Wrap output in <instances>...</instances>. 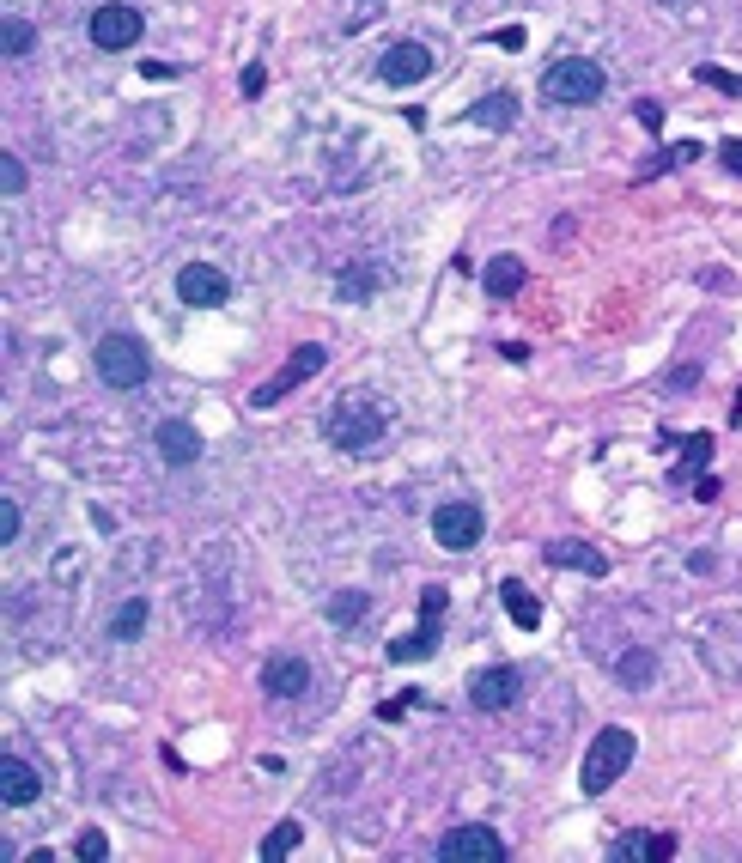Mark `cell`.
<instances>
[{
  "label": "cell",
  "mask_w": 742,
  "mask_h": 863,
  "mask_svg": "<svg viewBox=\"0 0 742 863\" xmlns=\"http://www.w3.org/2000/svg\"><path fill=\"white\" fill-rule=\"evenodd\" d=\"M426 73H432V49L426 43H390L378 55V80L384 86H420Z\"/></svg>",
  "instance_id": "8992f818"
},
{
  "label": "cell",
  "mask_w": 742,
  "mask_h": 863,
  "mask_svg": "<svg viewBox=\"0 0 742 863\" xmlns=\"http://www.w3.org/2000/svg\"><path fill=\"white\" fill-rule=\"evenodd\" d=\"M627 766H633V730H621V724L597 730V736H590V748H584V766H578L584 797H603Z\"/></svg>",
  "instance_id": "6da1fadb"
},
{
  "label": "cell",
  "mask_w": 742,
  "mask_h": 863,
  "mask_svg": "<svg viewBox=\"0 0 742 863\" xmlns=\"http://www.w3.org/2000/svg\"><path fill=\"white\" fill-rule=\"evenodd\" d=\"M335 286H341V298H353V304H359V298H371V292H378V268H347Z\"/></svg>",
  "instance_id": "d4e9b609"
},
{
  "label": "cell",
  "mask_w": 742,
  "mask_h": 863,
  "mask_svg": "<svg viewBox=\"0 0 742 863\" xmlns=\"http://www.w3.org/2000/svg\"><path fill=\"white\" fill-rule=\"evenodd\" d=\"M384 408L378 402H365V396H347V402H335V414H329V444L335 450H371L384 438Z\"/></svg>",
  "instance_id": "7a4b0ae2"
},
{
  "label": "cell",
  "mask_w": 742,
  "mask_h": 863,
  "mask_svg": "<svg viewBox=\"0 0 742 863\" xmlns=\"http://www.w3.org/2000/svg\"><path fill=\"white\" fill-rule=\"evenodd\" d=\"M226 274H219V268H207V262H189L183 274H177V298L189 304V310H219V304H226Z\"/></svg>",
  "instance_id": "9c48e42d"
},
{
  "label": "cell",
  "mask_w": 742,
  "mask_h": 863,
  "mask_svg": "<svg viewBox=\"0 0 742 863\" xmlns=\"http://www.w3.org/2000/svg\"><path fill=\"white\" fill-rule=\"evenodd\" d=\"M432 535H438V547L463 554V547H475V541H481V511H475L469 499H457V505H438V511H432Z\"/></svg>",
  "instance_id": "5b68a950"
},
{
  "label": "cell",
  "mask_w": 742,
  "mask_h": 863,
  "mask_svg": "<svg viewBox=\"0 0 742 863\" xmlns=\"http://www.w3.org/2000/svg\"><path fill=\"white\" fill-rule=\"evenodd\" d=\"M73 857H80V863H104V857H110V839H104V833H80Z\"/></svg>",
  "instance_id": "f546056e"
},
{
  "label": "cell",
  "mask_w": 742,
  "mask_h": 863,
  "mask_svg": "<svg viewBox=\"0 0 742 863\" xmlns=\"http://www.w3.org/2000/svg\"><path fill=\"white\" fill-rule=\"evenodd\" d=\"M7 541H19V505L0 499V547H7Z\"/></svg>",
  "instance_id": "1f68e13d"
},
{
  "label": "cell",
  "mask_w": 742,
  "mask_h": 863,
  "mask_svg": "<svg viewBox=\"0 0 742 863\" xmlns=\"http://www.w3.org/2000/svg\"><path fill=\"white\" fill-rule=\"evenodd\" d=\"M706 462H712V438H706V432H694V438H688V450H682V475H706Z\"/></svg>",
  "instance_id": "484cf974"
},
{
  "label": "cell",
  "mask_w": 742,
  "mask_h": 863,
  "mask_svg": "<svg viewBox=\"0 0 742 863\" xmlns=\"http://www.w3.org/2000/svg\"><path fill=\"white\" fill-rule=\"evenodd\" d=\"M432 651H438V620H420L408 639L390 645V663H420V657H432Z\"/></svg>",
  "instance_id": "e0dca14e"
},
{
  "label": "cell",
  "mask_w": 742,
  "mask_h": 863,
  "mask_svg": "<svg viewBox=\"0 0 742 863\" xmlns=\"http://www.w3.org/2000/svg\"><path fill=\"white\" fill-rule=\"evenodd\" d=\"M542 98L548 104H597L603 98V67L584 61V55H566L542 73Z\"/></svg>",
  "instance_id": "3957f363"
},
{
  "label": "cell",
  "mask_w": 742,
  "mask_h": 863,
  "mask_svg": "<svg viewBox=\"0 0 742 863\" xmlns=\"http://www.w3.org/2000/svg\"><path fill=\"white\" fill-rule=\"evenodd\" d=\"M317 371H323V347H299V353H292V365H286L292 383H305V377H317Z\"/></svg>",
  "instance_id": "4316f807"
},
{
  "label": "cell",
  "mask_w": 742,
  "mask_h": 863,
  "mask_svg": "<svg viewBox=\"0 0 742 863\" xmlns=\"http://www.w3.org/2000/svg\"><path fill=\"white\" fill-rule=\"evenodd\" d=\"M262 687H268V699H299L311 687V663L305 657H274L262 669Z\"/></svg>",
  "instance_id": "7c38bea8"
},
{
  "label": "cell",
  "mask_w": 742,
  "mask_h": 863,
  "mask_svg": "<svg viewBox=\"0 0 742 863\" xmlns=\"http://www.w3.org/2000/svg\"><path fill=\"white\" fill-rule=\"evenodd\" d=\"M0 189H7V195H25V165L13 159V152L0 159Z\"/></svg>",
  "instance_id": "4dcf8cb0"
},
{
  "label": "cell",
  "mask_w": 742,
  "mask_h": 863,
  "mask_svg": "<svg viewBox=\"0 0 742 863\" xmlns=\"http://www.w3.org/2000/svg\"><path fill=\"white\" fill-rule=\"evenodd\" d=\"M730 420H742V402H736V414H730Z\"/></svg>",
  "instance_id": "74e56055"
},
{
  "label": "cell",
  "mask_w": 742,
  "mask_h": 863,
  "mask_svg": "<svg viewBox=\"0 0 742 863\" xmlns=\"http://www.w3.org/2000/svg\"><path fill=\"white\" fill-rule=\"evenodd\" d=\"M0 49H7V55H31V49H37V31H31L19 13H7V19H0Z\"/></svg>",
  "instance_id": "7402d4cb"
},
{
  "label": "cell",
  "mask_w": 742,
  "mask_h": 863,
  "mask_svg": "<svg viewBox=\"0 0 742 863\" xmlns=\"http://www.w3.org/2000/svg\"><path fill=\"white\" fill-rule=\"evenodd\" d=\"M438 857H444V863H499L505 845H499L493 827H457V833H444Z\"/></svg>",
  "instance_id": "ba28073f"
},
{
  "label": "cell",
  "mask_w": 742,
  "mask_h": 863,
  "mask_svg": "<svg viewBox=\"0 0 742 863\" xmlns=\"http://www.w3.org/2000/svg\"><path fill=\"white\" fill-rule=\"evenodd\" d=\"M444 608H451L444 584H426V590H420V620H444Z\"/></svg>",
  "instance_id": "f1b7e54d"
},
{
  "label": "cell",
  "mask_w": 742,
  "mask_h": 863,
  "mask_svg": "<svg viewBox=\"0 0 742 863\" xmlns=\"http://www.w3.org/2000/svg\"><path fill=\"white\" fill-rule=\"evenodd\" d=\"M639 122L657 134V128H663V104H651V98H645V104H639Z\"/></svg>",
  "instance_id": "8d00e7d4"
},
{
  "label": "cell",
  "mask_w": 742,
  "mask_h": 863,
  "mask_svg": "<svg viewBox=\"0 0 742 863\" xmlns=\"http://www.w3.org/2000/svg\"><path fill=\"white\" fill-rule=\"evenodd\" d=\"M43 797V778L25 766V760H0V803H7V809H25V803H37Z\"/></svg>",
  "instance_id": "8fae6325"
},
{
  "label": "cell",
  "mask_w": 742,
  "mask_h": 863,
  "mask_svg": "<svg viewBox=\"0 0 742 863\" xmlns=\"http://www.w3.org/2000/svg\"><path fill=\"white\" fill-rule=\"evenodd\" d=\"M718 159H724V171H730V177H742V140H724V146H718Z\"/></svg>",
  "instance_id": "836d02e7"
},
{
  "label": "cell",
  "mask_w": 742,
  "mask_h": 863,
  "mask_svg": "<svg viewBox=\"0 0 742 863\" xmlns=\"http://www.w3.org/2000/svg\"><path fill=\"white\" fill-rule=\"evenodd\" d=\"M140 633H146V596L122 602V608H116V620H110V639H122V645H134Z\"/></svg>",
  "instance_id": "d6986e66"
},
{
  "label": "cell",
  "mask_w": 742,
  "mask_h": 863,
  "mask_svg": "<svg viewBox=\"0 0 742 863\" xmlns=\"http://www.w3.org/2000/svg\"><path fill=\"white\" fill-rule=\"evenodd\" d=\"M524 262H517V256H493L487 268H481V286L493 292V298H511V292H524Z\"/></svg>",
  "instance_id": "9a60e30c"
},
{
  "label": "cell",
  "mask_w": 742,
  "mask_h": 863,
  "mask_svg": "<svg viewBox=\"0 0 742 863\" xmlns=\"http://www.w3.org/2000/svg\"><path fill=\"white\" fill-rule=\"evenodd\" d=\"M499 602H505V614L517 620V626H524V633H536V626H542V602L530 596V584H499Z\"/></svg>",
  "instance_id": "2e32d148"
},
{
  "label": "cell",
  "mask_w": 742,
  "mask_h": 863,
  "mask_svg": "<svg viewBox=\"0 0 742 863\" xmlns=\"http://www.w3.org/2000/svg\"><path fill=\"white\" fill-rule=\"evenodd\" d=\"M329 620H335V626H359V620H365V596H359V590L329 596Z\"/></svg>",
  "instance_id": "cb8c5ba5"
},
{
  "label": "cell",
  "mask_w": 742,
  "mask_h": 863,
  "mask_svg": "<svg viewBox=\"0 0 742 863\" xmlns=\"http://www.w3.org/2000/svg\"><path fill=\"white\" fill-rule=\"evenodd\" d=\"M262 86H268V67H262V61H256V67H244V98H256Z\"/></svg>",
  "instance_id": "e575fe53"
},
{
  "label": "cell",
  "mask_w": 742,
  "mask_h": 863,
  "mask_svg": "<svg viewBox=\"0 0 742 863\" xmlns=\"http://www.w3.org/2000/svg\"><path fill=\"white\" fill-rule=\"evenodd\" d=\"M615 675H621V687H651V675H657V657H651V651H627V657L615 663Z\"/></svg>",
  "instance_id": "44dd1931"
},
{
  "label": "cell",
  "mask_w": 742,
  "mask_h": 863,
  "mask_svg": "<svg viewBox=\"0 0 742 863\" xmlns=\"http://www.w3.org/2000/svg\"><path fill=\"white\" fill-rule=\"evenodd\" d=\"M299 839H305V827H299V821H280V827L262 839V857H268V863H280V857L299 851Z\"/></svg>",
  "instance_id": "603a6c76"
},
{
  "label": "cell",
  "mask_w": 742,
  "mask_h": 863,
  "mask_svg": "<svg viewBox=\"0 0 742 863\" xmlns=\"http://www.w3.org/2000/svg\"><path fill=\"white\" fill-rule=\"evenodd\" d=\"M153 444H159V456H165V462H171V468H189V462H195V456H201V432H195V426H189V420H165V426H159V438H153Z\"/></svg>",
  "instance_id": "4fadbf2b"
},
{
  "label": "cell",
  "mask_w": 742,
  "mask_h": 863,
  "mask_svg": "<svg viewBox=\"0 0 742 863\" xmlns=\"http://www.w3.org/2000/svg\"><path fill=\"white\" fill-rule=\"evenodd\" d=\"M548 560H554V566H572V572H590V578L609 572V560H603L590 541H548Z\"/></svg>",
  "instance_id": "5bb4252c"
},
{
  "label": "cell",
  "mask_w": 742,
  "mask_h": 863,
  "mask_svg": "<svg viewBox=\"0 0 742 863\" xmlns=\"http://www.w3.org/2000/svg\"><path fill=\"white\" fill-rule=\"evenodd\" d=\"M98 377L110 389H140L146 383V347L134 335H104L98 341Z\"/></svg>",
  "instance_id": "277c9868"
},
{
  "label": "cell",
  "mask_w": 742,
  "mask_h": 863,
  "mask_svg": "<svg viewBox=\"0 0 742 863\" xmlns=\"http://www.w3.org/2000/svg\"><path fill=\"white\" fill-rule=\"evenodd\" d=\"M493 49H524V31H517V25H505V31H493Z\"/></svg>",
  "instance_id": "d590c367"
},
{
  "label": "cell",
  "mask_w": 742,
  "mask_h": 863,
  "mask_svg": "<svg viewBox=\"0 0 742 863\" xmlns=\"http://www.w3.org/2000/svg\"><path fill=\"white\" fill-rule=\"evenodd\" d=\"M615 857H621V863H627V857H651V839H645V833H627V839L615 845Z\"/></svg>",
  "instance_id": "d6a6232c"
},
{
  "label": "cell",
  "mask_w": 742,
  "mask_h": 863,
  "mask_svg": "<svg viewBox=\"0 0 742 863\" xmlns=\"http://www.w3.org/2000/svg\"><path fill=\"white\" fill-rule=\"evenodd\" d=\"M86 31H92V43H98V49H134V43H140V31H146V19L116 0V7H98V13H92V25H86Z\"/></svg>",
  "instance_id": "52a82bcc"
},
{
  "label": "cell",
  "mask_w": 742,
  "mask_h": 863,
  "mask_svg": "<svg viewBox=\"0 0 742 863\" xmlns=\"http://www.w3.org/2000/svg\"><path fill=\"white\" fill-rule=\"evenodd\" d=\"M469 122H481V128H511V122H517V98H511V92H493V98L469 104Z\"/></svg>",
  "instance_id": "ac0fdd59"
},
{
  "label": "cell",
  "mask_w": 742,
  "mask_h": 863,
  "mask_svg": "<svg viewBox=\"0 0 742 863\" xmlns=\"http://www.w3.org/2000/svg\"><path fill=\"white\" fill-rule=\"evenodd\" d=\"M517 693H524V681H517V669H505V663H493V669H481L469 681V699L481 705V712H505V705H517Z\"/></svg>",
  "instance_id": "30bf717a"
},
{
  "label": "cell",
  "mask_w": 742,
  "mask_h": 863,
  "mask_svg": "<svg viewBox=\"0 0 742 863\" xmlns=\"http://www.w3.org/2000/svg\"><path fill=\"white\" fill-rule=\"evenodd\" d=\"M694 159H700V146H694V140L663 146V152H651V159L639 165V183H645V177H657V171H670V165H694Z\"/></svg>",
  "instance_id": "ffe728a7"
},
{
  "label": "cell",
  "mask_w": 742,
  "mask_h": 863,
  "mask_svg": "<svg viewBox=\"0 0 742 863\" xmlns=\"http://www.w3.org/2000/svg\"><path fill=\"white\" fill-rule=\"evenodd\" d=\"M700 86H712V92H730V98H742V73H730V67H700Z\"/></svg>",
  "instance_id": "83f0119b"
}]
</instances>
